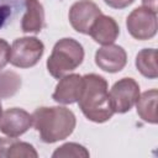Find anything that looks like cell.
I'll return each instance as SVG.
<instances>
[{
  "instance_id": "cell-20",
  "label": "cell",
  "mask_w": 158,
  "mask_h": 158,
  "mask_svg": "<svg viewBox=\"0 0 158 158\" xmlns=\"http://www.w3.org/2000/svg\"><path fill=\"white\" fill-rule=\"evenodd\" d=\"M133 1H135V0H104V2H105L107 6H110V7H112V9H118V10L130 6Z\"/></svg>"
},
{
  "instance_id": "cell-16",
  "label": "cell",
  "mask_w": 158,
  "mask_h": 158,
  "mask_svg": "<svg viewBox=\"0 0 158 158\" xmlns=\"http://www.w3.org/2000/svg\"><path fill=\"white\" fill-rule=\"evenodd\" d=\"M21 88V78L15 72L0 73V98H10Z\"/></svg>"
},
{
  "instance_id": "cell-21",
  "label": "cell",
  "mask_w": 158,
  "mask_h": 158,
  "mask_svg": "<svg viewBox=\"0 0 158 158\" xmlns=\"http://www.w3.org/2000/svg\"><path fill=\"white\" fill-rule=\"evenodd\" d=\"M142 4L144 7H148L157 12V0H142Z\"/></svg>"
},
{
  "instance_id": "cell-5",
  "label": "cell",
  "mask_w": 158,
  "mask_h": 158,
  "mask_svg": "<svg viewBox=\"0 0 158 158\" xmlns=\"http://www.w3.org/2000/svg\"><path fill=\"white\" fill-rule=\"evenodd\" d=\"M126 27L133 38L138 41L151 40L157 33V12L144 6L136 7L127 16Z\"/></svg>"
},
{
  "instance_id": "cell-15",
  "label": "cell",
  "mask_w": 158,
  "mask_h": 158,
  "mask_svg": "<svg viewBox=\"0 0 158 158\" xmlns=\"http://www.w3.org/2000/svg\"><path fill=\"white\" fill-rule=\"evenodd\" d=\"M136 68L137 70L148 79H157V49L143 48L136 56Z\"/></svg>"
},
{
  "instance_id": "cell-12",
  "label": "cell",
  "mask_w": 158,
  "mask_h": 158,
  "mask_svg": "<svg viewBox=\"0 0 158 158\" xmlns=\"http://www.w3.org/2000/svg\"><path fill=\"white\" fill-rule=\"evenodd\" d=\"M44 27V9L38 0H25V15L21 20V31L40 33Z\"/></svg>"
},
{
  "instance_id": "cell-19",
  "label": "cell",
  "mask_w": 158,
  "mask_h": 158,
  "mask_svg": "<svg viewBox=\"0 0 158 158\" xmlns=\"http://www.w3.org/2000/svg\"><path fill=\"white\" fill-rule=\"evenodd\" d=\"M10 52H11L10 44L5 40L0 38V70H2L6 67V64L9 63V60H10Z\"/></svg>"
},
{
  "instance_id": "cell-6",
  "label": "cell",
  "mask_w": 158,
  "mask_h": 158,
  "mask_svg": "<svg viewBox=\"0 0 158 158\" xmlns=\"http://www.w3.org/2000/svg\"><path fill=\"white\" fill-rule=\"evenodd\" d=\"M109 95L114 112L125 114L136 104L139 96V85L133 78H122L112 85Z\"/></svg>"
},
{
  "instance_id": "cell-9",
  "label": "cell",
  "mask_w": 158,
  "mask_h": 158,
  "mask_svg": "<svg viewBox=\"0 0 158 158\" xmlns=\"http://www.w3.org/2000/svg\"><path fill=\"white\" fill-rule=\"evenodd\" d=\"M127 63L126 51L117 44H106L95 52V64L104 72L117 73Z\"/></svg>"
},
{
  "instance_id": "cell-1",
  "label": "cell",
  "mask_w": 158,
  "mask_h": 158,
  "mask_svg": "<svg viewBox=\"0 0 158 158\" xmlns=\"http://www.w3.org/2000/svg\"><path fill=\"white\" fill-rule=\"evenodd\" d=\"M107 88V81L101 75L94 73L83 75V88L77 102L88 120L102 123L115 114Z\"/></svg>"
},
{
  "instance_id": "cell-11",
  "label": "cell",
  "mask_w": 158,
  "mask_h": 158,
  "mask_svg": "<svg viewBox=\"0 0 158 158\" xmlns=\"http://www.w3.org/2000/svg\"><path fill=\"white\" fill-rule=\"evenodd\" d=\"M89 35L96 43L106 46L114 43L117 40L120 35V27L111 16L101 14L91 25Z\"/></svg>"
},
{
  "instance_id": "cell-7",
  "label": "cell",
  "mask_w": 158,
  "mask_h": 158,
  "mask_svg": "<svg viewBox=\"0 0 158 158\" xmlns=\"http://www.w3.org/2000/svg\"><path fill=\"white\" fill-rule=\"evenodd\" d=\"M100 7L91 0H79L69 9V22L72 27L83 35H89V30L96 17L101 15Z\"/></svg>"
},
{
  "instance_id": "cell-3",
  "label": "cell",
  "mask_w": 158,
  "mask_h": 158,
  "mask_svg": "<svg viewBox=\"0 0 158 158\" xmlns=\"http://www.w3.org/2000/svg\"><path fill=\"white\" fill-rule=\"evenodd\" d=\"M84 59V48L74 38H62L59 40L52 49L51 56L47 59V70L56 78L69 74L77 69Z\"/></svg>"
},
{
  "instance_id": "cell-22",
  "label": "cell",
  "mask_w": 158,
  "mask_h": 158,
  "mask_svg": "<svg viewBox=\"0 0 158 158\" xmlns=\"http://www.w3.org/2000/svg\"><path fill=\"white\" fill-rule=\"evenodd\" d=\"M1 115H2V107H1V101H0V117H1Z\"/></svg>"
},
{
  "instance_id": "cell-18",
  "label": "cell",
  "mask_w": 158,
  "mask_h": 158,
  "mask_svg": "<svg viewBox=\"0 0 158 158\" xmlns=\"http://www.w3.org/2000/svg\"><path fill=\"white\" fill-rule=\"evenodd\" d=\"M16 10V0H0V28L12 17Z\"/></svg>"
},
{
  "instance_id": "cell-8",
  "label": "cell",
  "mask_w": 158,
  "mask_h": 158,
  "mask_svg": "<svg viewBox=\"0 0 158 158\" xmlns=\"http://www.w3.org/2000/svg\"><path fill=\"white\" fill-rule=\"evenodd\" d=\"M32 126V115L20 107H11L0 117V131L9 137H20Z\"/></svg>"
},
{
  "instance_id": "cell-2",
  "label": "cell",
  "mask_w": 158,
  "mask_h": 158,
  "mask_svg": "<svg viewBox=\"0 0 158 158\" xmlns=\"http://www.w3.org/2000/svg\"><path fill=\"white\" fill-rule=\"evenodd\" d=\"M32 125L44 143H54L69 137L77 125L75 115L64 106H42L32 114Z\"/></svg>"
},
{
  "instance_id": "cell-10",
  "label": "cell",
  "mask_w": 158,
  "mask_h": 158,
  "mask_svg": "<svg viewBox=\"0 0 158 158\" xmlns=\"http://www.w3.org/2000/svg\"><path fill=\"white\" fill-rule=\"evenodd\" d=\"M83 88V77L79 74H67L56 85L52 99L62 105L74 104L79 100Z\"/></svg>"
},
{
  "instance_id": "cell-4",
  "label": "cell",
  "mask_w": 158,
  "mask_h": 158,
  "mask_svg": "<svg viewBox=\"0 0 158 158\" xmlns=\"http://www.w3.org/2000/svg\"><path fill=\"white\" fill-rule=\"evenodd\" d=\"M44 53V44L37 37H21L14 40L10 52V63L17 68L36 65Z\"/></svg>"
},
{
  "instance_id": "cell-17",
  "label": "cell",
  "mask_w": 158,
  "mask_h": 158,
  "mask_svg": "<svg viewBox=\"0 0 158 158\" xmlns=\"http://www.w3.org/2000/svg\"><path fill=\"white\" fill-rule=\"evenodd\" d=\"M90 156L89 151L79 144V143H75V142H68V143H64L62 144L60 147H58L53 153H52V157L53 158H88Z\"/></svg>"
},
{
  "instance_id": "cell-13",
  "label": "cell",
  "mask_w": 158,
  "mask_h": 158,
  "mask_svg": "<svg viewBox=\"0 0 158 158\" xmlns=\"http://www.w3.org/2000/svg\"><path fill=\"white\" fill-rule=\"evenodd\" d=\"M35 147L16 137H0V158H37Z\"/></svg>"
},
{
  "instance_id": "cell-14",
  "label": "cell",
  "mask_w": 158,
  "mask_h": 158,
  "mask_svg": "<svg viewBox=\"0 0 158 158\" xmlns=\"http://www.w3.org/2000/svg\"><path fill=\"white\" fill-rule=\"evenodd\" d=\"M157 100H158V90L151 89L144 91L138 96L136 101L137 115L147 123L156 125L158 122L157 118Z\"/></svg>"
}]
</instances>
